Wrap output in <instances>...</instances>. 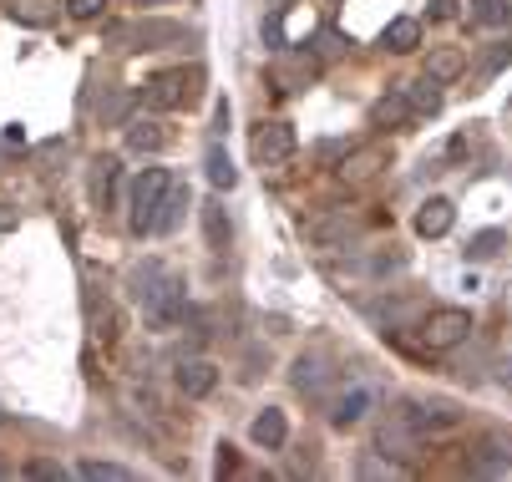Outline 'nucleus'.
<instances>
[{"mask_svg":"<svg viewBox=\"0 0 512 482\" xmlns=\"http://www.w3.org/2000/svg\"><path fill=\"white\" fill-rule=\"evenodd\" d=\"M203 97V66H168V72H153L142 82V102L153 112H183Z\"/></svg>","mask_w":512,"mask_h":482,"instance_id":"nucleus-1","label":"nucleus"},{"mask_svg":"<svg viewBox=\"0 0 512 482\" xmlns=\"http://www.w3.org/2000/svg\"><path fill=\"white\" fill-rule=\"evenodd\" d=\"M168 188H173V173H168V168H142V173H137V183H132V209H127L132 234H153Z\"/></svg>","mask_w":512,"mask_h":482,"instance_id":"nucleus-2","label":"nucleus"},{"mask_svg":"<svg viewBox=\"0 0 512 482\" xmlns=\"http://www.w3.org/2000/svg\"><path fill=\"white\" fill-rule=\"evenodd\" d=\"M112 51H158V46H178V41H193V31L173 26V21H122L107 31Z\"/></svg>","mask_w":512,"mask_h":482,"instance_id":"nucleus-3","label":"nucleus"},{"mask_svg":"<svg viewBox=\"0 0 512 482\" xmlns=\"http://www.w3.org/2000/svg\"><path fill=\"white\" fill-rule=\"evenodd\" d=\"M396 422H406L411 432H452L457 422H462V406L457 401H442V396H406V401H396Z\"/></svg>","mask_w":512,"mask_h":482,"instance_id":"nucleus-4","label":"nucleus"},{"mask_svg":"<svg viewBox=\"0 0 512 482\" xmlns=\"http://www.w3.org/2000/svg\"><path fill=\"white\" fill-rule=\"evenodd\" d=\"M467 335H472V315L457 305H442L421 320V346H431V351H457Z\"/></svg>","mask_w":512,"mask_h":482,"instance_id":"nucleus-5","label":"nucleus"},{"mask_svg":"<svg viewBox=\"0 0 512 482\" xmlns=\"http://www.w3.org/2000/svg\"><path fill=\"white\" fill-rule=\"evenodd\" d=\"M183 310H188V300H183V280H178V274H173V280H163L148 300H142V315H148L153 330H173L183 320Z\"/></svg>","mask_w":512,"mask_h":482,"instance_id":"nucleus-6","label":"nucleus"},{"mask_svg":"<svg viewBox=\"0 0 512 482\" xmlns=\"http://www.w3.org/2000/svg\"><path fill=\"white\" fill-rule=\"evenodd\" d=\"M340 183L345 188H365V183H376L381 173H386V148H376V143H360V148H350L345 158H340Z\"/></svg>","mask_w":512,"mask_h":482,"instance_id":"nucleus-7","label":"nucleus"},{"mask_svg":"<svg viewBox=\"0 0 512 482\" xmlns=\"http://www.w3.org/2000/svg\"><path fill=\"white\" fill-rule=\"evenodd\" d=\"M254 158L264 168L289 163V158H295V127H289V122H259L254 127Z\"/></svg>","mask_w":512,"mask_h":482,"instance_id":"nucleus-8","label":"nucleus"},{"mask_svg":"<svg viewBox=\"0 0 512 482\" xmlns=\"http://www.w3.org/2000/svg\"><path fill=\"white\" fill-rule=\"evenodd\" d=\"M376 452L381 457H391V462H401V467H411L416 457H421V432H411L406 422H386L381 432H376Z\"/></svg>","mask_w":512,"mask_h":482,"instance_id":"nucleus-9","label":"nucleus"},{"mask_svg":"<svg viewBox=\"0 0 512 482\" xmlns=\"http://www.w3.org/2000/svg\"><path fill=\"white\" fill-rule=\"evenodd\" d=\"M421 72H426V82H436V87L462 82V77H467V51H462V46H431L426 61H421Z\"/></svg>","mask_w":512,"mask_h":482,"instance_id":"nucleus-10","label":"nucleus"},{"mask_svg":"<svg viewBox=\"0 0 512 482\" xmlns=\"http://www.w3.org/2000/svg\"><path fill=\"white\" fill-rule=\"evenodd\" d=\"M117 178H122V163H117L112 153L92 158V173H87V193H92V203H97V214H107L112 203H117Z\"/></svg>","mask_w":512,"mask_h":482,"instance_id":"nucleus-11","label":"nucleus"},{"mask_svg":"<svg viewBox=\"0 0 512 482\" xmlns=\"http://www.w3.org/2000/svg\"><path fill=\"white\" fill-rule=\"evenodd\" d=\"M452 219H457V203L436 193V198H426L421 209H416V219H411V224H416V234H421V239H442V234H452Z\"/></svg>","mask_w":512,"mask_h":482,"instance_id":"nucleus-12","label":"nucleus"},{"mask_svg":"<svg viewBox=\"0 0 512 482\" xmlns=\"http://www.w3.org/2000/svg\"><path fill=\"white\" fill-rule=\"evenodd\" d=\"M315 72H320V61H310V56H274L269 82H274V92H300Z\"/></svg>","mask_w":512,"mask_h":482,"instance_id":"nucleus-13","label":"nucleus"},{"mask_svg":"<svg viewBox=\"0 0 512 482\" xmlns=\"http://www.w3.org/2000/svg\"><path fill=\"white\" fill-rule=\"evenodd\" d=\"M371 406H376V391H371V386H350V391L335 396V406H330V427H340V432L355 427Z\"/></svg>","mask_w":512,"mask_h":482,"instance_id":"nucleus-14","label":"nucleus"},{"mask_svg":"<svg viewBox=\"0 0 512 482\" xmlns=\"http://www.w3.org/2000/svg\"><path fill=\"white\" fill-rule=\"evenodd\" d=\"M168 148V127L158 117H132L127 122V153H163Z\"/></svg>","mask_w":512,"mask_h":482,"instance_id":"nucleus-15","label":"nucleus"},{"mask_svg":"<svg viewBox=\"0 0 512 482\" xmlns=\"http://www.w3.org/2000/svg\"><path fill=\"white\" fill-rule=\"evenodd\" d=\"M249 437H254L264 452H279V447L289 442V417H284L279 406H264L259 417H254V427H249Z\"/></svg>","mask_w":512,"mask_h":482,"instance_id":"nucleus-16","label":"nucleus"},{"mask_svg":"<svg viewBox=\"0 0 512 482\" xmlns=\"http://www.w3.org/2000/svg\"><path fill=\"white\" fill-rule=\"evenodd\" d=\"M512 467V432H487L477 442V472H507Z\"/></svg>","mask_w":512,"mask_h":482,"instance_id":"nucleus-17","label":"nucleus"},{"mask_svg":"<svg viewBox=\"0 0 512 482\" xmlns=\"http://www.w3.org/2000/svg\"><path fill=\"white\" fill-rule=\"evenodd\" d=\"M371 122H376L381 132H401V127L411 122V102H406V92H401V87L386 92V97L371 107Z\"/></svg>","mask_w":512,"mask_h":482,"instance_id":"nucleus-18","label":"nucleus"},{"mask_svg":"<svg viewBox=\"0 0 512 482\" xmlns=\"http://www.w3.org/2000/svg\"><path fill=\"white\" fill-rule=\"evenodd\" d=\"M213 386H218V366H213V361H183V366H178V391H183V396L198 401V396H208Z\"/></svg>","mask_w":512,"mask_h":482,"instance_id":"nucleus-19","label":"nucleus"},{"mask_svg":"<svg viewBox=\"0 0 512 482\" xmlns=\"http://www.w3.org/2000/svg\"><path fill=\"white\" fill-rule=\"evenodd\" d=\"M381 46H386L391 56H406V51H416V46H421V21H416V16H396V21L381 31Z\"/></svg>","mask_w":512,"mask_h":482,"instance_id":"nucleus-20","label":"nucleus"},{"mask_svg":"<svg viewBox=\"0 0 512 482\" xmlns=\"http://www.w3.org/2000/svg\"><path fill=\"white\" fill-rule=\"evenodd\" d=\"M6 16H11L16 26L41 31V26H51V21H56V0H6Z\"/></svg>","mask_w":512,"mask_h":482,"instance_id":"nucleus-21","label":"nucleus"},{"mask_svg":"<svg viewBox=\"0 0 512 482\" xmlns=\"http://www.w3.org/2000/svg\"><path fill=\"white\" fill-rule=\"evenodd\" d=\"M183 209H188V188H183V183H173V188H168V198H163V209H158L153 234H173V229L183 224Z\"/></svg>","mask_w":512,"mask_h":482,"instance_id":"nucleus-22","label":"nucleus"},{"mask_svg":"<svg viewBox=\"0 0 512 482\" xmlns=\"http://www.w3.org/2000/svg\"><path fill=\"white\" fill-rule=\"evenodd\" d=\"M203 168H208V183H213L218 193H229V188L239 183V168L229 163V153H224V148H218V143L208 148V163H203Z\"/></svg>","mask_w":512,"mask_h":482,"instance_id":"nucleus-23","label":"nucleus"},{"mask_svg":"<svg viewBox=\"0 0 512 482\" xmlns=\"http://www.w3.org/2000/svg\"><path fill=\"white\" fill-rule=\"evenodd\" d=\"M289 381H295L300 391H310V396H320L325 381H330V371H325L320 356H305V361H295V376H289Z\"/></svg>","mask_w":512,"mask_h":482,"instance_id":"nucleus-24","label":"nucleus"},{"mask_svg":"<svg viewBox=\"0 0 512 482\" xmlns=\"http://www.w3.org/2000/svg\"><path fill=\"white\" fill-rule=\"evenodd\" d=\"M203 229H208V244L213 249H229V214L218 209V198L203 203Z\"/></svg>","mask_w":512,"mask_h":482,"instance_id":"nucleus-25","label":"nucleus"},{"mask_svg":"<svg viewBox=\"0 0 512 482\" xmlns=\"http://www.w3.org/2000/svg\"><path fill=\"white\" fill-rule=\"evenodd\" d=\"M77 477H87V482H127L132 472H127L122 462H97V457H87V462H77Z\"/></svg>","mask_w":512,"mask_h":482,"instance_id":"nucleus-26","label":"nucleus"},{"mask_svg":"<svg viewBox=\"0 0 512 482\" xmlns=\"http://www.w3.org/2000/svg\"><path fill=\"white\" fill-rule=\"evenodd\" d=\"M512 61V46L507 41H497V46H487V56H482V66H477V82H492L502 66Z\"/></svg>","mask_w":512,"mask_h":482,"instance_id":"nucleus-27","label":"nucleus"},{"mask_svg":"<svg viewBox=\"0 0 512 482\" xmlns=\"http://www.w3.org/2000/svg\"><path fill=\"white\" fill-rule=\"evenodd\" d=\"M431 87H436V82H426V87H421V82L401 87V92H406V102H411V112H436V107H442V97H436Z\"/></svg>","mask_w":512,"mask_h":482,"instance_id":"nucleus-28","label":"nucleus"},{"mask_svg":"<svg viewBox=\"0 0 512 482\" xmlns=\"http://www.w3.org/2000/svg\"><path fill=\"white\" fill-rule=\"evenodd\" d=\"M355 472H360V477H401V462H391V457H381V462H376V457H360Z\"/></svg>","mask_w":512,"mask_h":482,"instance_id":"nucleus-29","label":"nucleus"},{"mask_svg":"<svg viewBox=\"0 0 512 482\" xmlns=\"http://www.w3.org/2000/svg\"><path fill=\"white\" fill-rule=\"evenodd\" d=\"M502 244H507V239H502L497 229H487V234H477V239L467 244V254H472V259H492V254H497Z\"/></svg>","mask_w":512,"mask_h":482,"instance_id":"nucleus-30","label":"nucleus"},{"mask_svg":"<svg viewBox=\"0 0 512 482\" xmlns=\"http://www.w3.org/2000/svg\"><path fill=\"white\" fill-rule=\"evenodd\" d=\"M107 11V0H66V16L71 21H97Z\"/></svg>","mask_w":512,"mask_h":482,"instance_id":"nucleus-31","label":"nucleus"},{"mask_svg":"<svg viewBox=\"0 0 512 482\" xmlns=\"http://www.w3.org/2000/svg\"><path fill=\"white\" fill-rule=\"evenodd\" d=\"M472 6H477V21H482V26H492V21H502V11H507V6H502V0H472Z\"/></svg>","mask_w":512,"mask_h":482,"instance_id":"nucleus-32","label":"nucleus"},{"mask_svg":"<svg viewBox=\"0 0 512 482\" xmlns=\"http://www.w3.org/2000/svg\"><path fill=\"white\" fill-rule=\"evenodd\" d=\"M462 11V0H431V21H452Z\"/></svg>","mask_w":512,"mask_h":482,"instance_id":"nucleus-33","label":"nucleus"},{"mask_svg":"<svg viewBox=\"0 0 512 482\" xmlns=\"http://www.w3.org/2000/svg\"><path fill=\"white\" fill-rule=\"evenodd\" d=\"M31 477H46V482L56 477V482H61V467H56V462H31Z\"/></svg>","mask_w":512,"mask_h":482,"instance_id":"nucleus-34","label":"nucleus"},{"mask_svg":"<svg viewBox=\"0 0 512 482\" xmlns=\"http://www.w3.org/2000/svg\"><path fill=\"white\" fill-rule=\"evenodd\" d=\"M16 229V209H11V203H0V234H11Z\"/></svg>","mask_w":512,"mask_h":482,"instance_id":"nucleus-35","label":"nucleus"},{"mask_svg":"<svg viewBox=\"0 0 512 482\" xmlns=\"http://www.w3.org/2000/svg\"><path fill=\"white\" fill-rule=\"evenodd\" d=\"M132 6H142V11H158V6H178V0H132Z\"/></svg>","mask_w":512,"mask_h":482,"instance_id":"nucleus-36","label":"nucleus"},{"mask_svg":"<svg viewBox=\"0 0 512 482\" xmlns=\"http://www.w3.org/2000/svg\"><path fill=\"white\" fill-rule=\"evenodd\" d=\"M497 376H502V371H497ZM502 381H507V386H512V361H507V376H502Z\"/></svg>","mask_w":512,"mask_h":482,"instance_id":"nucleus-37","label":"nucleus"},{"mask_svg":"<svg viewBox=\"0 0 512 482\" xmlns=\"http://www.w3.org/2000/svg\"><path fill=\"white\" fill-rule=\"evenodd\" d=\"M269 6H289V0H269Z\"/></svg>","mask_w":512,"mask_h":482,"instance_id":"nucleus-38","label":"nucleus"},{"mask_svg":"<svg viewBox=\"0 0 512 482\" xmlns=\"http://www.w3.org/2000/svg\"><path fill=\"white\" fill-rule=\"evenodd\" d=\"M0 422H6V411H0Z\"/></svg>","mask_w":512,"mask_h":482,"instance_id":"nucleus-39","label":"nucleus"},{"mask_svg":"<svg viewBox=\"0 0 512 482\" xmlns=\"http://www.w3.org/2000/svg\"><path fill=\"white\" fill-rule=\"evenodd\" d=\"M0 472H6V467H0Z\"/></svg>","mask_w":512,"mask_h":482,"instance_id":"nucleus-40","label":"nucleus"}]
</instances>
